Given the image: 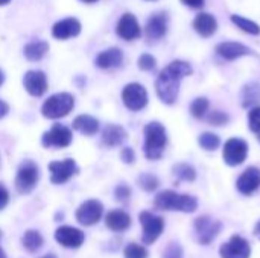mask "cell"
<instances>
[{"label":"cell","mask_w":260,"mask_h":258,"mask_svg":"<svg viewBox=\"0 0 260 258\" xmlns=\"http://www.w3.org/2000/svg\"><path fill=\"white\" fill-rule=\"evenodd\" d=\"M192 73V67L186 61H174L161 70L155 81V90L161 102L171 105L177 100L180 91V82L183 78Z\"/></svg>","instance_id":"cell-1"},{"label":"cell","mask_w":260,"mask_h":258,"mask_svg":"<svg viewBox=\"0 0 260 258\" xmlns=\"http://www.w3.org/2000/svg\"><path fill=\"white\" fill-rule=\"evenodd\" d=\"M158 210L166 211H183V213H193L198 208V201L189 195H180L171 190L161 192L155 196L154 201Z\"/></svg>","instance_id":"cell-2"},{"label":"cell","mask_w":260,"mask_h":258,"mask_svg":"<svg viewBox=\"0 0 260 258\" xmlns=\"http://www.w3.org/2000/svg\"><path fill=\"white\" fill-rule=\"evenodd\" d=\"M168 137H166V129L161 123L152 122L145 126V155L149 160H158L166 148Z\"/></svg>","instance_id":"cell-3"},{"label":"cell","mask_w":260,"mask_h":258,"mask_svg":"<svg viewBox=\"0 0 260 258\" xmlns=\"http://www.w3.org/2000/svg\"><path fill=\"white\" fill-rule=\"evenodd\" d=\"M75 106V99L69 93H58L50 96L41 108V113L47 119H61L66 117Z\"/></svg>","instance_id":"cell-4"},{"label":"cell","mask_w":260,"mask_h":258,"mask_svg":"<svg viewBox=\"0 0 260 258\" xmlns=\"http://www.w3.org/2000/svg\"><path fill=\"white\" fill-rule=\"evenodd\" d=\"M40 178V170L38 166L34 161H24L18 167V173L15 178V189L20 193H29L35 189L37 182Z\"/></svg>","instance_id":"cell-5"},{"label":"cell","mask_w":260,"mask_h":258,"mask_svg":"<svg viewBox=\"0 0 260 258\" xmlns=\"http://www.w3.org/2000/svg\"><path fill=\"white\" fill-rule=\"evenodd\" d=\"M122 100L131 111H140L148 105V93L140 84H128L122 91Z\"/></svg>","instance_id":"cell-6"},{"label":"cell","mask_w":260,"mask_h":258,"mask_svg":"<svg viewBox=\"0 0 260 258\" xmlns=\"http://www.w3.org/2000/svg\"><path fill=\"white\" fill-rule=\"evenodd\" d=\"M140 224L143 227V243L145 245H152L161 236L163 228H165L163 219L149 211L140 213Z\"/></svg>","instance_id":"cell-7"},{"label":"cell","mask_w":260,"mask_h":258,"mask_svg":"<svg viewBox=\"0 0 260 258\" xmlns=\"http://www.w3.org/2000/svg\"><path fill=\"white\" fill-rule=\"evenodd\" d=\"M221 228L222 224L209 216H201L195 220V233L201 245H209L219 234Z\"/></svg>","instance_id":"cell-8"},{"label":"cell","mask_w":260,"mask_h":258,"mask_svg":"<svg viewBox=\"0 0 260 258\" xmlns=\"http://www.w3.org/2000/svg\"><path fill=\"white\" fill-rule=\"evenodd\" d=\"M222 155L229 166H239L248 155V144L242 138H230L224 146Z\"/></svg>","instance_id":"cell-9"},{"label":"cell","mask_w":260,"mask_h":258,"mask_svg":"<svg viewBox=\"0 0 260 258\" xmlns=\"http://www.w3.org/2000/svg\"><path fill=\"white\" fill-rule=\"evenodd\" d=\"M43 146L46 148H67L72 143V131L64 125H53L50 131L44 132L43 135Z\"/></svg>","instance_id":"cell-10"},{"label":"cell","mask_w":260,"mask_h":258,"mask_svg":"<svg viewBox=\"0 0 260 258\" xmlns=\"http://www.w3.org/2000/svg\"><path fill=\"white\" fill-rule=\"evenodd\" d=\"M102 213H104L102 204L96 199H90V201H85L84 204H81V207L76 211V219L81 225L91 227L101 220Z\"/></svg>","instance_id":"cell-11"},{"label":"cell","mask_w":260,"mask_h":258,"mask_svg":"<svg viewBox=\"0 0 260 258\" xmlns=\"http://www.w3.org/2000/svg\"><path fill=\"white\" fill-rule=\"evenodd\" d=\"M49 170L52 173V182L53 184H64L67 182L73 175L78 173V166L73 160L67 158L64 161H53L49 164Z\"/></svg>","instance_id":"cell-12"},{"label":"cell","mask_w":260,"mask_h":258,"mask_svg":"<svg viewBox=\"0 0 260 258\" xmlns=\"http://www.w3.org/2000/svg\"><path fill=\"white\" fill-rule=\"evenodd\" d=\"M219 252L222 258H250L251 248L244 237L233 236L225 245L221 246Z\"/></svg>","instance_id":"cell-13"},{"label":"cell","mask_w":260,"mask_h":258,"mask_svg":"<svg viewBox=\"0 0 260 258\" xmlns=\"http://www.w3.org/2000/svg\"><path fill=\"white\" fill-rule=\"evenodd\" d=\"M24 88L30 96L40 97L46 93L47 90V78L43 71L40 70H30L24 75L23 79Z\"/></svg>","instance_id":"cell-14"},{"label":"cell","mask_w":260,"mask_h":258,"mask_svg":"<svg viewBox=\"0 0 260 258\" xmlns=\"http://www.w3.org/2000/svg\"><path fill=\"white\" fill-rule=\"evenodd\" d=\"M55 239L64 248H79L84 243L85 236L78 228H73V227H61V228L56 230Z\"/></svg>","instance_id":"cell-15"},{"label":"cell","mask_w":260,"mask_h":258,"mask_svg":"<svg viewBox=\"0 0 260 258\" xmlns=\"http://www.w3.org/2000/svg\"><path fill=\"white\" fill-rule=\"evenodd\" d=\"M117 35L126 41H131V40H136L140 36L142 30H140V26H139V21L137 18L133 15V14H123L117 23Z\"/></svg>","instance_id":"cell-16"},{"label":"cell","mask_w":260,"mask_h":258,"mask_svg":"<svg viewBox=\"0 0 260 258\" xmlns=\"http://www.w3.org/2000/svg\"><path fill=\"white\" fill-rule=\"evenodd\" d=\"M168 30V15L165 12H157L154 14L148 23H146V38L149 41H155V40H160L161 36H165Z\"/></svg>","instance_id":"cell-17"},{"label":"cell","mask_w":260,"mask_h":258,"mask_svg":"<svg viewBox=\"0 0 260 258\" xmlns=\"http://www.w3.org/2000/svg\"><path fill=\"white\" fill-rule=\"evenodd\" d=\"M238 190L242 195H251L260 187V170L257 167H248L238 179Z\"/></svg>","instance_id":"cell-18"},{"label":"cell","mask_w":260,"mask_h":258,"mask_svg":"<svg viewBox=\"0 0 260 258\" xmlns=\"http://www.w3.org/2000/svg\"><path fill=\"white\" fill-rule=\"evenodd\" d=\"M79 32H81V23L76 18H64L55 23L52 27V35L56 40H67L79 35Z\"/></svg>","instance_id":"cell-19"},{"label":"cell","mask_w":260,"mask_h":258,"mask_svg":"<svg viewBox=\"0 0 260 258\" xmlns=\"http://www.w3.org/2000/svg\"><path fill=\"white\" fill-rule=\"evenodd\" d=\"M216 52L219 56H222L224 59H236L241 58L244 55L251 53V50L244 46L242 43H236V41H227V43H221L216 47Z\"/></svg>","instance_id":"cell-20"},{"label":"cell","mask_w":260,"mask_h":258,"mask_svg":"<svg viewBox=\"0 0 260 258\" xmlns=\"http://www.w3.org/2000/svg\"><path fill=\"white\" fill-rule=\"evenodd\" d=\"M123 61V55L119 49L113 47V49H107L104 52H101L96 59H94V64L99 67V68H114V67H119Z\"/></svg>","instance_id":"cell-21"},{"label":"cell","mask_w":260,"mask_h":258,"mask_svg":"<svg viewBox=\"0 0 260 258\" xmlns=\"http://www.w3.org/2000/svg\"><path fill=\"white\" fill-rule=\"evenodd\" d=\"M193 27L201 36H210V35H213L216 32L218 21L212 14L201 12L200 15H197V18L193 21Z\"/></svg>","instance_id":"cell-22"},{"label":"cell","mask_w":260,"mask_h":258,"mask_svg":"<svg viewBox=\"0 0 260 258\" xmlns=\"http://www.w3.org/2000/svg\"><path fill=\"white\" fill-rule=\"evenodd\" d=\"M126 140V131L119 125H107L102 132V141L108 148L120 146Z\"/></svg>","instance_id":"cell-23"},{"label":"cell","mask_w":260,"mask_h":258,"mask_svg":"<svg viewBox=\"0 0 260 258\" xmlns=\"http://www.w3.org/2000/svg\"><path fill=\"white\" fill-rule=\"evenodd\" d=\"M105 224L111 231H125L131 225V217L122 210H114L107 214Z\"/></svg>","instance_id":"cell-24"},{"label":"cell","mask_w":260,"mask_h":258,"mask_svg":"<svg viewBox=\"0 0 260 258\" xmlns=\"http://www.w3.org/2000/svg\"><path fill=\"white\" fill-rule=\"evenodd\" d=\"M73 128H75L78 132L84 134V135H93V134H96L98 129H99V122H98L94 117H91V116L82 114V116H78V117L73 120Z\"/></svg>","instance_id":"cell-25"},{"label":"cell","mask_w":260,"mask_h":258,"mask_svg":"<svg viewBox=\"0 0 260 258\" xmlns=\"http://www.w3.org/2000/svg\"><path fill=\"white\" fill-rule=\"evenodd\" d=\"M49 50V44L46 41H35L29 43L24 47V56L29 61H40Z\"/></svg>","instance_id":"cell-26"},{"label":"cell","mask_w":260,"mask_h":258,"mask_svg":"<svg viewBox=\"0 0 260 258\" xmlns=\"http://www.w3.org/2000/svg\"><path fill=\"white\" fill-rule=\"evenodd\" d=\"M21 243L29 252H35L43 246V237H41V234L38 231L30 230V231L24 233V236L21 239Z\"/></svg>","instance_id":"cell-27"},{"label":"cell","mask_w":260,"mask_h":258,"mask_svg":"<svg viewBox=\"0 0 260 258\" xmlns=\"http://www.w3.org/2000/svg\"><path fill=\"white\" fill-rule=\"evenodd\" d=\"M260 102V85L257 84H248L242 90V105L251 106Z\"/></svg>","instance_id":"cell-28"},{"label":"cell","mask_w":260,"mask_h":258,"mask_svg":"<svg viewBox=\"0 0 260 258\" xmlns=\"http://www.w3.org/2000/svg\"><path fill=\"white\" fill-rule=\"evenodd\" d=\"M232 21L247 33H251V35H259L260 33V26L257 23H254L253 20H248V18L241 17V15H232Z\"/></svg>","instance_id":"cell-29"},{"label":"cell","mask_w":260,"mask_h":258,"mask_svg":"<svg viewBox=\"0 0 260 258\" xmlns=\"http://www.w3.org/2000/svg\"><path fill=\"white\" fill-rule=\"evenodd\" d=\"M198 143H200V144H201V148H203V149H206V151H215V149H218V148H219L221 140H219V137H218L216 134L204 132L203 135H200Z\"/></svg>","instance_id":"cell-30"},{"label":"cell","mask_w":260,"mask_h":258,"mask_svg":"<svg viewBox=\"0 0 260 258\" xmlns=\"http://www.w3.org/2000/svg\"><path fill=\"white\" fill-rule=\"evenodd\" d=\"M207 109H209V100H207L206 97H198V99H195V100L192 102V105H190V113H192V116H195V117H198V119L204 117L206 113H207Z\"/></svg>","instance_id":"cell-31"},{"label":"cell","mask_w":260,"mask_h":258,"mask_svg":"<svg viewBox=\"0 0 260 258\" xmlns=\"http://www.w3.org/2000/svg\"><path fill=\"white\" fill-rule=\"evenodd\" d=\"M174 173H175L180 179H183V181H193L195 176H197L195 169H193L192 166H189V164H177V166L174 167Z\"/></svg>","instance_id":"cell-32"},{"label":"cell","mask_w":260,"mask_h":258,"mask_svg":"<svg viewBox=\"0 0 260 258\" xmlns=\"http://www.w3.org/2000/svg\"><path fill=\"white\" fill-rule=\"evenodd\" d=\"M139 184H140V187H142L143 190L152 192V190H155V189L158 187V179H157V176H154V175H151V173H143V175H140V178H139Z\"/></svg>","instance_id":"cell-33"},{"label":"cell","mask_w":260,"mask_h":258,"mask_svg":"<svg viewBox=\"0 0 260 258\" xmlns=\"http://www.w3.org/2000/svg\"><path fill=\"white\" fill-rule=\"evenodd\" d=\"M148 257V251L137 245V243H131L126 246L125 249V258H146Z\"/></svg>","instance_id":"cell-34"},{"label":"cell","mask_w":260,"mask_h":258,"mask_svg":"<svg viewBox=\"0 0 260 258\" xmlns=\"http://www.w3.org/2000/svg\"><path fill=\"white\" fill-rule=\"evenodd\" d=\"M248 125L250 129L256 134L260 132V106H254L248 113Z\"/></svg>","instance_id":"cell-35"},{"label":"cell","mask_w":260,"mask_h":258,"mask_svg":"<svg viewBox=\"0 0 260 258\" xmlns=\"http://www.w3.org/2000/svg\"><path fill=\"white\" fill-rule=\"evenodd\" d=\"M139 67H140L142 70H146V71L152 70V68L155 67V58H154L152 55H149V53H143V55L139 58Z\"/></svg>","instance_id":"cell-36"},{"label":"cell","mask_w":260,"mask_h":258,"mask_svg":"<svg viewBox=\"0 0 260 258\" xmlns=\"http://www.w3.org/2000/svg\"><path fill=\"white\" fill-rule=\"evenodd\" d=\"M163 258H183V249L178 243H171L165 252H163Z\"/></svg>","instance_id":"cell-37"},{"label":"cell","mask_w":260,"mask_h":258,"mask_svg":"<svg viewBox=\"0 0 260 258\" xmlns=\"http://www.w3.org/2000/svg\"><path fill=\"white\" fill-rule=\"evenodd\" d=\"M209 122H210L212 125H224V123L229 122V116L224 114L222 111H215V113L210 116Z\"/></svg>","instance_id":"cell-38"},{"label":"cell","mask_w":260,"mask_h":258,"mask_svg":"<svg viewBox=\"0 0 260 258\" xmlns=\"http://www.w3.org/2000/svg\"><path fill=\"white\" fill-rule=\"evenodd\" d=\"M114 195H116V199H117V201H125V199L129 198L131 190H129V187H126V186L122 184V186H119V187L116 189Z\"/></svg>","instance_id":"cell-39"},{"label":"cell","mask_w":260,"mask_h":258,"mask_svg":"<svg viewBox=\"0 0 260 258\" xmlns=\"http://www.w3.org/2000/svg\"><path fill=\"white\" fill-rule=\"evenodd\" d=\"M120 157H122V160H123L125 163H128V164L134 161V152H133V149H131V148H123V149H122Z\"/></svg>","instance_id":"cell-40"},{"label":"cell","mask_w":260,"mask_h":258,"mask_svg":"<svg viewBox=\"0 0 260 258\" xmlns=\"http://www.w3.org/2000/svg\"><path fill=\"white\" fill-rule=\"evenodd\" d=\"M8 201H9V193H8V190L0 184V210H3V208L8 205Z\"/></svg>","instance_id":"cell-41"},{"label":"cell","mask_w":260,"mask_h":258,"mask_svg":"<svg viewBox=\"0 0 260 258\" xmlns=\"http://www.w3.org/2000/svg\"><path fill=\"white\" fill-rule=\"evenodd\" d=\"M186 6L189 8H193V9H198V8H203L204 5V0H181Z\"/></svg>","instance_id":"cell-42"},{"label":"cell","mask_w":260,"mask_h":258,"mask_svg":"<svg viewBox=\"0 0 260 258\" xmlns=\"http://www.w3.org/2000/svg\"><path fill=\"white\" fill-rule=\"evenodd\" d=\"M8 109H9V106H8L3 100H0V119H2L3 116H6Z\"/></svg>","instance_id":"cell-43"},{"label":"cell","mask_w":260,"mask_h":258,"mask_svg":"<svg viewBox=\"0 0 260 258\" xmlns=\"http://www.w3.org/2000/svg\"><path fill=\"white\" fill-rule=\"evenodd\" d=\"M254 234H256L257 237H260V220L256 224V227H254Z\"/></svg>","instance_id":"cell-44"},{"label":"cell","mask_w":260,"mask_h":258,"mask_svg":"<svg viewBox=\"0 0 260 258\" xmlns=\"http://www.w3.org/2000/svg\"><path fill=\"white\" fill-rule=\"evenodd\" d=\"M3 81H5V75H3V71L0 70V85L3 84Z\"/></svg>","instance_id":"cell-45"},{"label":"cell","mask_w":260,"mask_h":258,"mask_svg":"<svg viewBox=\"0 0 260 258\" xmlns=\"http://www.w3.org/2000/svg\"><path fill=\"white\" fill-rule=\"evenodd\" d=\"M9 2H11V0H0V6H2V5H8Z\"/></svg>","instance_id":"cell-46"},{"label":"cell","mask_w":260,"mask_h":258,"mask_svg":"<svg viewBox=\"0 0 260 258\" xmlns=\"http://www.w3.org/2000/svg\"><path fill=\"white\" fill-rule=\"evenodd\" d=\"M0 258H6V255H5V252H3L2 248H0Z\"/></svg>","instance_id":"cell-47"},{"label":"cell","mask_w":260,"mask_h":258,"mask_svg":"<svg viewBox=\"0 0 260 258\" xmlns=\"http://www.w3.org/2000/svg\"><path fill=\"white\" fill-rule=\"evenodd\" d=\"M81 2H85V3H94V2H98V0H81Z\"/></svg>","instance_id":"cell-48"},{"label":"cell","mask_w":260,"mask_h":258,"mask_svg":"<svg viewBox=\"0 0 260 258\" xmlns=\"http://www.w3.org/2000/svg\"><path fill=\"white\" fill-rule=\"evenodd\" d=\"M41 258H56L55 255H52V254H49V255H44V257H41Z\"/></svg>","instance_id":"cell-49"},{"label":"cell","mask_w":260,"mask_h":258,"mask_svg":"<svg viewBox=\"0 0 260 258\" xmlns=\"http://www.w3.org/2000/svg\"><path fill=\"white\" fill-rule=\"evenodd\" d=\"M257 137H259V141H260V132H259V135H257Z\"/></svg>","instance_id":"cell-50"},{"label":"cell","mask_w":260,"mask_h":258,"mask_svg":"<svg viewBox=\"0 0 260 258\" xmlns=\"http://www.w3.org/2000/svg\"><path fill=\"white\" fill-rule=\"evenodd\" d=\"M0 237H2V233H0Z\"/></svg>","instance_id":"cell-51"}]
</instances>
